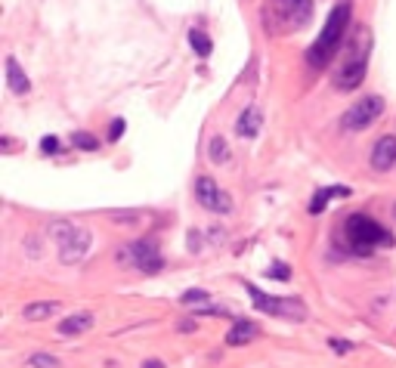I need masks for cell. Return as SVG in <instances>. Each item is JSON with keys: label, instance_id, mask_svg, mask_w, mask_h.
<instances>
[{"label": "cell", "instance_id": "7a4b0ae2", "mask_svg": "<svg viewBox=\"0 0 396 368\" xmlns=\"http://www.w3.org/2000/svg\"><path fill=\"white\" fill-rule=\"evenodd\" d=\"M368 50H372V31L366 25H359L353 40L347 44V59L334 72V87L338 90H356L366 81V65H368Z\"/></svg>", "mask_w": 396, "mask_h": 368}, {"label": "cell", "instance_id": "44dd1931", "mask_svg": "<svg viewBox=\"0 0 396 368\" xmlns=\"http://www.w3.org/2000/svg\"><path fill=\"white\" fill-rule=\"evenodd\" d=\"M266 276H269V279H279V281H288V279H291V269L282 267V263H276V267L266 269Z\"/></svg>", "mask_w": 396, "mask_h": 368}, {"label": "cell", "instance_id": "9c48e42d", "mask_svg": "<svg viewBox=\"0 0 396 368\" xmlns=\"http://www.w3.org/2000/svg\"><path fill=\"white\" fill-rule=\"evenodd\" d=\"M273 13L282 19V28H303L313 19V0H273Z\"/></svg>", "mask_w": 396, "mask_h": 368}, {"label": "cell", "instance_id": "e0dca14e", "mask_svg": "<svg viewBox=\"0 0 396 368\" xmlns=\"http://www.w3.org/2000/svg\"><path fill=\"white\" fill-rule=\"evenodd\" d=\"M189 44H192V50L205 59V56H210V50H214V44H210V38L205 31H198V28H192L189 31Z\"/></svg>", "mask_w": 396, "mask_h": 368}, {"label": "cell", "instance_id": "5b68a950", "mask_svg": "<svg viewBox=\"0 0 396 368\" xmlns=\"http://www.w3.org/2000/svg\"><path fill=\"white\" fill-rule=\"evenodd\" d=\"M50 235H53V242L59 247V257H62V263H74V260H81L84 251L90 247V233L87 229H81V226H74V223H53L50 226Z\"/></svg>", "mask_w": 396, "mask_h": 368}, {"label": "cell", "instance_id": "cb8c5ba5", "mask_svg": "<svg viewBox=\"0 0 396 368\" xmlns=\"http://www.w3.org/2000/svg\"><path fill=\"white\" fill-rule=\"evenodd\" d=\"M201 301H208L205 291H186V294H183V303H201Z\"/></svg>", "mask_w": 396, "mask_h": 368}, {"label": "cell", "instance_id": "ac0fdd59", "mask_svg": "<svg viewBox=\"0 0 396 368\" xmlns=\"http://www.w3.org/2000/svg\"><path fill=\"white\" fill-rule=\"evenodd\" d=\"M210 161H214V165L230 161V145H226L223 136H214V140H210Z\"/></svg>", "mask_w": 396, "mask_h": 368}, {"label": "cell", "instance_id": "ffe728a7", "mask_svg": "<svg viewBox=\"0 0 396 368\" xmlns=\"http://www.w3.org/2000/svg\"><path fill=\"white\" fill-rule=\"evenodd\" d=\"M31 365H35V368H59L56 359L47 356V353H35V356H31Z\"/></svg>", "mask_w": 396, "mask_h": 368}, {"label": "cell", "instance_id": "484cf974", "mask_svg": "<svg viewBox=\"0 0 396 368\" xmlns=\"http://www.w3.org/2000/svg\"><path fill=\"white\" fill-rule=\"evenodd\" d=\"M142 368H164V362H158V359H149V362H142Z\"/></svg>", "mask_w": 396, "mask_h": 368}, {"label": "cell", "instance_id": "4fadbf2b", "mask_svg": "<svg viewBox=\"0 0 396 368\" xmlns=\"http://www.w3.org/2000/svg\"><path fill=\"white\" fill-rule=\"evenodd\" d=\"M90 328H94V313H74L69 319L59 322V335H65V338H78Z\"/></svg>", "mask_w": 396, "mask_h": 368}, {"label": "cell", "instance_id": "7402d4cb", "mask_svg": "<svg viewBox=\"0 0 396 368\" xmlns=\"http://www.w3.org/2000/svg\"><path fill=\"white\" fill-rule=\"evenodd\" d=\"M124 130H128V124H124L121 118H118V121H112V127H108V140L115 143V140H118V136H121Z\"/></svg>", "mask_w": 396, "mask_h": 368}, {"label": "cell", "instance_id": "5bb4252c", "mask_svg": "<svg viewBox=\"0 0 396 368\" xmlns=\"http://www.w3.org/2000/svg\"><path fill=\"white\" fill-rule=\"evenodd\" d=\"M260 335L257 331V325L254 322H248V319H242V322H235L232 328H230V335H226V344L230 347H245V344H251Z\"/></svg>", "mask_w": 396, "mask_h": 368}, {"label": "cell", "instance_id": "d4e9b609", "mask_svg": "<svg viewBox=\"0 0 396 368\" xmlns=\"http://www.w3.org/2000/svg\"><path fill=\"white\" fill-rule=\"evenodd\" d=\"M332 347L338 350V353H347V350H350V344H341V340H332Z\"/></svg>", "mask_w": 396, "mask_h": 368}, {"label": "cell", "instance_id": "6da1fadb", "mask_svg": "<svg viewBox=\"0 0 396 368\" xmlns=\"http://www.w3.org/2000/svg\"><path fill=\"white\" fill-rule=\"evenodd\" d=\"M347 22H350V4H338L328 16V22L322 25L319 38L307 50V62L313 68H322L332 62V56L338 53V47L347 40Z\"/></svg>", "mask_w": 396, "mask_h": 368}, {"label": "cell", "instance_id": "277c9868", "mask_svg": "<svg viewBox=\"0 0 396 368\" xmlns=\"http://www.w3.org/2000/svg\"><path fill=\"white\" fill-rule=\"evenodd\" d=\"M118 263H121V267H137L140 272H149L152 276V272H162L164 257L158 251L155 238H140V242H133V245L118 251Z\"/></svg>", "mask_w": 396, "mask_h": 368}, {"label": "cell", "instance_id": "2e32d148", "mask_svg": "<svg viewBox=\"0 0 396 368\" xmlns=\"http://www.w3.org/2000/svg\"><path fill=\"white\" fill-rule=\"evenodd\" d=\"M59 310V303L56 301H40V303H28L25 306V319L28 322H40V319H47L50 313H56Z\"/></svg>", "mask_w": 396, "mask_h": 368}, {"label": "cell", "instance_id": "7c38bea8", "mask_svg": "<svg viewBox=\"0 0 396 368\" xmlns=\"http://www.w3.org/2000/svg\"><path fill=\"white\" fill-rule=\"evenodd\" d=\"M6 87H10L16 96H25V93L31 90V81H28V74L22 72V65L16 62L13 56H6Z\"/></svg>", "mask_w": 396, "mask_h": 368}, {"label": "cell", "instance_id": "d6986e66", "mask_svg": "<svg viewBox=\"0 0 396 368\" xmlns=\"http://www.w3.org/2000/svg\"><path fill=\"white\" fill-rule=\"evenodd\" d=\"M72 143H74V149H84V152H96L99 149V140H96V136L94 133H74L72 136Z\"/></svg>", "mask_w": 396, "mask_h": 368}, {"label": "cell", "instance_id": "3957f363", "mask_svg": "<svg viewBox=\"0 0 396 368\" xmlns=\"http://www.w3.org/2000/svg\"><path fill=\"white\" fill-rule=\"evenodd\" d=\"M344 238H347V247L353 254H372L378 247L393 245V235L387 233L378 220H372L362 211L347 217V223H344Z\"/></svg>", "mask_w": 396, "mask_h": 368}, {"label": "cell", "instance_id": "8fae6325", "mask_svg": "<svg viewBox=\"0 0 396 368\" xmlns=\"http://www.w3.org/2000/svg\"><path fill=\"white\" fill-rule=\"evenodd\" d=\"M260 124H264V115H260V108L248 106L245 112L239 115V121H235V133L242 136V140H254L260 133Z\"/></svg>", "mask_w": 396, "mask_h": 368}, {"label": "cell", "instance_id": "8992f818", "mask_svg": "<svg viewBox=\"0 0 396 368\" xmlns=\"http://www.w3.org/2000/svg\"><path fill=\"white\" fill-rule=\"evenodd\" d=\"M248 288V297L254 301V306L260 313H269V316H285V319H307V306L300 301H294V297H269L264 294L260 288L254 285H245Z\"/></svg>", "mask_w": 396, "mask_h": 368}, {"label": "cell", "instance_id": "603a6c76", "mask_svg": "<svg viewBox=\"0 0 396 368\" xmlns=\"http://www.w3.org/2000/svg\"><path fill=\"white\" fill-rule=\"evenodd\" d=\"M40 152H47V155H56V152H59L56 136H44V143H40Z\"/></svg>", "mask_w": 396, "mask_h": 368}, {"label": "cell", "instance_id": "30bf717a", "mask_svg": "<svg viewBox=\"0 0 396 368\" xmlns=\"http://www.w3.org/2000/svg\"><path fill=\"white\" fill-rule=\"evenodd\" d=\"M393 165H396V136L387 133L375 143V149H372V167L378 170V174H384V170H390Z\"/></svg>", "mask_w": 396, "mask_h": 368}, {"label": "cell", "instance_id": "ba28073f", "mask_svg": "<svg viewBox=\"0 0 396 368\" xmlns=\"http://www.w3.org/2000/svg\"><path fill=\"white\" fill-rule=\"evenodd\" d=\"M196 199H198L201 208H208V211H214V213H232L230 192H223L210 177H198L196 179Z\"/></svg>", "mask_w": 396, "mask_h": 368}, {"label": "cell", "instance_id": "9a60e30c", "mask_svg": "<svg viewBox=\"0 0 396 368\" xmlns=\"http://www.w3.org/2000/svg\"><path fill=\"white\" fill-rule=\"evenodd\" d=\"M344 195H350V186H328V189H319L313 195V201H310V213H322L328 208V201L344 199Z\"/></svg>", "mask_w": 396, "mask_h": 368}, {"label": "cell", "instance_id": "52a82bcc", "mask_svg": "<svg viewBox=\"0 0 396 368\" xmlns=\"http://www.w3.org/2000/svg\"><path fill=\"white\" fill-rule=\"evenodd\" d=\"M384 115V99L381 96H362L359 102H353L344 115V130H366L372 121Z\"/></svg>", "mask_w": 396, "mask_h": 368}]
</instances>
